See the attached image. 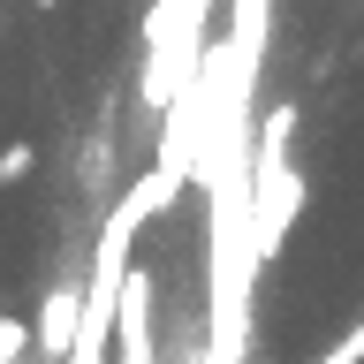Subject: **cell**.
<instances>
[{"instance_id": "obj_5", "label": "cell", "mask_w": 364, "mask_h": 364, "mask_svg": "<svg viewBox=\"0 0 364 364\" xmlns=\"http://www.w3.org/2000/svg\"><path fill=\"white\" fill-rule=\"evenodd\" d=\"M311 364H364V318L334 341V349H326V357H311Z\"/></svg>"}, {"instance_id": "obj_1", "label": "cell", "mask_w": 364, "mask_h": 364, "mask_svg": "<svg viewBox=\"0 0 364 364\" xmlns=\"http://www.w3.org/2000/svg\"><path fill=\"white\" fill-rule=\"evenodd\" d=\"M304 175L296 167H250V258H273L289 243V220L304 213Z\"/></svg>"}, {"instance_id": "obj_4", "label": "cell", "mask_w": 364, "mask_h": 364, "mask_svg": "<svg viewBox=\"0 0 364 364\" xmlns=\"http://www.w3.org/2000/svg\"><path fill=\"white\" fill-rule=\"evenodd\" d=\"M31 167H38V152H31V144H0V190H8V182H23Z\"/></svg>"}, {"instance_id": "obj_2", "label": "cell", "mask_w": 364, "mask_h": 364, "mask_svg": "<svg viewBox=\"0 0 364 364\" xmlns=\"http://www.w3.org/2000/svg\"><path fill=\"white\" fill-rule=\"evenodd\" d=\"M76 334H84V289H76V281H53L38 318H31V349H38L46 364H68L76 357Z\"/></svg>"}, {"instance_id": "obj_3", "label": "cell", "mask_w": 364, "mask_h": 364, "mask_svg": "<svg viewBox=\"0 0 364 364\" xmlns=\"http://www.w3.org/2000/svg\"><path fill=\"white\" fill-rule=\"evenodd\" d=\"M289 136H296V99L266 107V129H258V159L250 167H289Z\"/></svg>"}, {"instance_id": "obj_6", "label": "cell", "mask_w": 364, "mask_h": 364, "mask_svg": "<svg viewBox=\"0 0 364 364\" xmlns=\"http://www.w3.org/2000/svg\"><path fill=\"white\" fill-rule=\"evenodd\" d=\"M38 8H61V0H38Z\"/></svg>"}]
</instances>
